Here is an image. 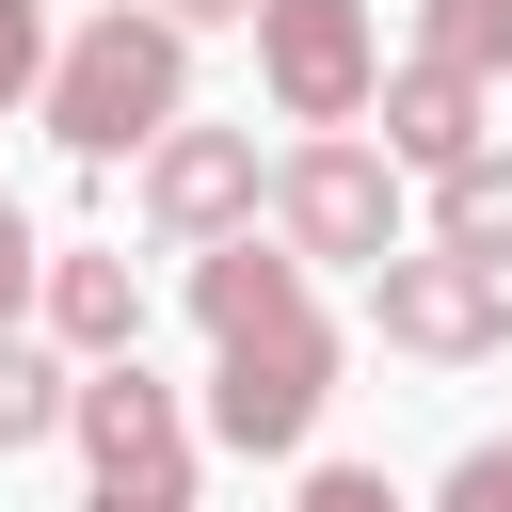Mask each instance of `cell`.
Masks as SVG:
<instances>
[{"label": "cell", "instance_id": "obj_1", "mask_svg": "<svg viewBox=\"0 0 512 512\" xmlns=\"http://www.w3.org/2000/svg\"><path fill=\"white\" fill-rule=\"evenodd\" d=\"M32 112H48V144H64V160H96V176H112V160H144L160 128H192V32H176L160 0H96V16L64 32V64H48V96H32Z\"/></svg>", "mask_w": 512, "mask_h": 512}, {"label": "cell", "instance_id": "obj_2", "mask_svg": "<svg viewBox=\"0 0 512 512\" xmlns=\"http://www.w3.org/2000/svg\"><path fill=\"white\" fill-rule=\"evenodd\" d=\"M272 240H288L304 272H384V256H400V160H384L368 128L288 144V160H272Z\"/></svg>", "mask_w": 512, "mask_h": 512}, {"label": "cell", "instance_id": "obj_3", "mask_svg": "<svg viewBox=\"0 0 512 512\" xmlns=\"http://www.w3.org/2000/svg\"><path fill=\"white\" fill-rule=\"evenodd\" d=\"M320 400H336V320H320V304L208 352V448H240V464H288V448L320 432Z\"/></svg>", "mask_w": 512, "mask_h": 512}, {"label": "cell", "instance_id": "obj_4", "mask_svg": "<svg viewBox=\"0 0 512 512\" xmlns=\"http://www.w3.org/2000/svg\"><path fill=\"white\" fill-rule=\"evenodd\" d=\"M256 80H272V112L320 144V128H368L384 112V32H368V0H256Z\"/></svg>", "mask_w": 512, "mask_h": 512}, {"label": "cell", "instance_id": "obj_5", "mask_svg": "<svg viewBox=\"0 0 512 512\" xmlns=\"http://www.w3.org/2000/svg\"><path fill=\"white\" fill-rule=\"evenodd\" d=\"M368 336H384V352H416V368H496V352H512V272L400 240V256L368 272Z\"/></svg>", "mask_w": 512, "mask_h": 512}, {"label": "cell", "instance_id": "obj_6", "mask_svg": "<svg viewBox=\"0 0 512 512\" xmlns=\"http://www.w3.org/2000/svg\"><path fill=\"white\" fill-rule=\"evenodd\" d=\"M144 224H160L176 256L256 240V224H272V160H256V128H160V144H144Z\"/></svg>", "mask_w": 512, "mask_h": 512}, {"label": "cell", "instance_id": "obj_7", "mask_svg": "<svg viewBox=\"0 0 512 512\" xmlns=\"http://www.w3.org/2000/svg\"><path fill=\"white\" fill-rule=\"evenodd\" d=\"M64 432H80V464H96V480L192 464V400H176V384H160L144 352H128V368H80V416H64Z\"/></svg>", "mask_w": 512, "mask_h": 512}, {"label": "cell", "instance_id": "obj_8", "mask_svg": "<svg viewBox=\"0 0 512 512\" xmlns=\"http://www.w3.org/2000/svg\"><path fill=\"white\" fill-rule=\"evenodd\" d=\"M32 320H48L64 368H128V352H144V272H128L112 240H80V256H48V304H32Z\"/></svg>", "mask_w": 512, "mask_h": 512}, {"label": "cell", "instance_id": "obj_9", "mask_svg": "<svg viewBox=\"0 0 512 512\" xmlns=\"http://www.w3.org/2000/svg\"><path fill=\"white\" fill-rule=\"evenodd\" d=\"M480 144H496V128H480V80H464V64H400V80H384V160H400V176H464Z\"/></svg>", "mask_w": 512, "mask_h": 512}, {"label": "cell", "instance_id": "obj_10", "mask_svg": "<svg viewBox=\"0 0 512 512\" xmlns=\"http://www.w3.org/2000/svg\"><path fill=\"white\" fill-rule=\"evenodd\" d=\"M192 320H208V352L304 320V256H288V240H208V256H192Z\"/></svg>", "mask_w": 512, "mask_h": 512}, {"label": "cell", "instance_id": "obj_11", "mask_svg": "<svg viewBox=\"0 0 512 512\" xmlns=\"http://www.w3.org/2000/svg\"><path fill=\"white\" fill-rule=\"evenodd\" d=\"M432 256H480V272H512V144H480L464 176H432Z\"/></svg>", "mask_w": 512, "mask_h": 512}, {"label": "cell", "instance_id": "obj_12", "mask_svg": "<svg viewBox=\"0 0 512 512\" xmlns=\"http://www.w3.org/2000/svg\"><path fill=\"white\" fill-rule=\"evenodd\" d=\"M64 416H80V368L48 336H0V448H48Z\"/></svg>", "mask_w": 512, "mask_h": 512}, {"label": "cell", "instance_id": "obj_13", "mask_svg": "<svg viewBox=\"0 0 512 512\" xmlns=\"http://www.w3.org/2000/svg\"><path fill=\"white\" fill-rule=\"evenodd\" d=\"M416 64L496 80V64H512V0H416Z\"/></svg>", "mask_w": 512, "mask_h": 512}, {"label": "cell", "instance_id": "obj_14", "mask_svg": "<svg viewBox=\"0 0 512 512\" xmlns=\"http://www.w3.org/2000/svg\"><path fill=\"white\" fill-rule=\"evenodd\" d=\"M48 64H64L48 0H0V112H16V96H48Z\"/></svg>", "mask_w": 512, "mask_h": 512}, {"label": "cell", "instance_id": "obj_15", "mask_svg": "<svg viewBox=\"0 0 512 512\" xmlns=\"http://www.w3.org/2000/svg\"><path fill=\"white\" fill-rule=\"evenodd\" d=\"M32 304H48V240H32V208L0 192V336H16Z\"/></svg>", "mask_w": 512, "mask_h": 512}, {"label": "cell", "instance_id": "obj_16", "mask_svg": "<svg viewBox=\"0 0 512 512\" xmlns=\"http://www.w3.org/2000/svg\"><path fill=\"white\" fill-rule=\"evenodd\" d=\"M432 512H512V432H480V448L432 480Z\"/></svg>", "mask_w": 512, "mask_h": 512}, {"label": "cell", "instance_id": "obj_17", "mask_svg": "<svg viewBox=\"0 0 512 512\" xmlns=\"http://www.w3.org/2000/svg\"><path fill=\"white\" fill-rule=\"evenodd\" d=\"M304 512H416L384 464H304Z\"/></svg>", "mask_w": 512, "mask_h": 512}, {"label": "cell", "instance_id": "obj_18", "mask_svg": "<svg viewBox=\"0 0 512 512\" xmlns=\"http://www.w3.org/2000/svg\"><path fill=\"white\" fill-rule=\"evenodd\" d=\"M80 512H192V464H144V480H96Z\"/></svg>", "mask_w": 512, "mask_h": 512}, {"label": "cell", "instance_id": "obj_19", "mask_svg": "<svg viewBox=\"0 0 512 512\" xmlns=\"http://www.w3.org/2000/svg\"><path fill=\"white\" fill-rule=\"evenodd\" d=\"M176 32H256V0H160Z\"/></svg>", "mask_w": 512, "mask_h": 512}]
</instances>
